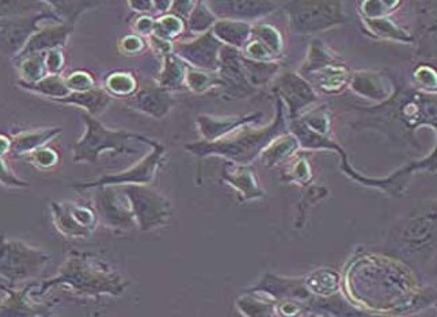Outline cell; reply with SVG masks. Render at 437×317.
Returning <instances> with one entry per match:
<instances>
[{
	"instance_id": "7",
	"label": "cell",
	"mask_w": 437,
	"mask_h": 317,
	"mask_svg": "<svg viewBox=\"0 0 437 317\" xmlns=\"http://www.w3.org/2000/svg\"><path fill=\"white\" fill-rule=\"evenodd\" d=\"M51 209L56 228L69 237H87L95 230L97 216L83 205L72 202H52Z\"/></svg>"
},
{
	"instance_id": "37",
	"label": "cell",
	"mask_w": 437,
	"mask_h": 317,
	"mask_svg": "<svg viewBox=\"0 0 437 317\" xmlns=\"http://www.w3.org/2000/svg\"><path fill=\"white\" fill-rule=\"evenodd\" d=\"M154 26H155V23L151 21V20H148L147 17L146 18L139 20L137 24H136L137 30H139V31H142V33H147V31H149V30H154Z\"/></svg>"
},
{
	"instance_id": "10",
	"label": "cell",
	"mask_w": 437,
	"mask_h": 317,
	"mask_svg": "<svg viewBox=\"0 0 437 317\" xmlns=\"http://www.w3.org/2000/svg\"><path fill=\"white\" fill-rule=\"evenodd\" d=\"M71 31H72V24L69 23L41 29L39 33H36L30 38L29 43H26L21 53H18L17 62L34 53H46L53 49H60V46L67 41Z\"/></svg>"
},
{
	"instance_id": "16",
	"label": "cell",
	"mask_w": 437,
	"mask_h": 317,
	"mask_svg": "<svg viewBox=\"0 0 437 317\" xmlns=\"http://www.w3.org/2000/svg\"><path fill=\"white\" fill-rule=\"evenodd\" d=\"M283 95L287 99L292 108H299L304 104H307L311 98V91L302 82L299 78L293 75H287L281 82Z\"/></svg>"
},
{
	"instance_id": "5",
	"label": "cell",
	"mask_w": 437,
	"mask_h": 317,
	"mask_svg": "<svg viewBox=\"0 0 437 317\" xmlns=\"http://www.w3.org/2000/svg\"><path fill=\"white\" fill-rule=\"evenodd\" d=\"M128 194L135 218L143 231L162 225L171 214V205L165 197L137 185H121Z\"/></svg>"
},
{
	"instance_id": "6",
	"label": "cell",
	"mask_w": 437,
	"mask_h": 317,
	"mask_svg": "<svg viewBox=\"0 0 437 317\" xmlns=\"http://www.w3.org/2000/svg\"><path fill=\"white\" fill-rule=\"evenodd\" d=\"M95 195V208L106 225L126 230L133 225L132 202L121 185L101 186Z\"/></svg>"
},
{
	"instance_id": "17",
	"label": "cell",
	"mask_w": 437,
	"mask_h": 317,
	"mask_svg": "<svg viewBox=\"0 0 437 317\" xmlns=\"http://www.w3.org/2000/svg\"><path fill=\"white\" fill-rule=\"evenodd\" d=\"M21 68L22 76L25 83H37L46 78L48 68H46V53H34L22 60H18Z\"/></svg>"
},
{
	"instance_id": "19",
	"label": "cell",
	"mask_w": 437,
	"mask_h": 317,
	"mask_svg": "<svg viewBox=\"0 0 437 317\" xmlns=\"http://www.w3.org/2000/svg\"><path fill=\"white\" fill-rule=\"evenodd\" d=\"M215 33L226 43L242 46L249 36L250 27L239 22H220L215 26Z\"/></svg>"
},
{
	"instance_id": "12",
	"label": "cell",
	"mask_w": 437,
	"mask_h": 317,
	"mask_svg": "<svg viewBox=\"0 0 437 317\" xmlns=\"http://www.w3.org/2000/svg\"><path fill=\"white\" fill-rule=\"evenodd\" d=\"M110 95H107L102 90L93 88L90 91L83 92H71L68 97L62 99H55V102L67 104V105H76L83 107L86 111H88L90 115H98L102 113L107 106L110 105Z\"/></svg>"
},
{
	"instance_id": "31",
	"label": "cell",
	"mask_w": 437,
	"mask_h": 317,
	"mask_svg": "<svg viewBox=\"0 0 437 317\" xmlns=\"http://www.w3.org/2000/svg\"><path fill=\"white\" fill-rule=\"evenodd\" d=\"M242 309L246 315H253V316H267V315H271V307H269L268 304H262V302H258L253 298H248V300H243L242 301Z\"/></svg>"
},
{
	"instance_id": "23",
	"label": "cell",
	"mask_w": 437,
	"mask_h": 317,
	"mask_svg": "<svg viewBox=\"0 0 437 317\" xmlns=\"http://www.w3.org/2000/svg\"><path fill=\"white\" fill-rule=\"evenodd\" d=\"M229 181L238 190L245 192L248 197L261 195V191L257 188L253 174H250L249 171H245V169L241 171V169H238V171L229 175Z\"/></svg>"
},
{
	"instance_id": "22",
	"label": "cell",
	"mask_w": 437,
	"mask_h": 317,
	"mask_svg": "<svg viewBox=\"0 0 437 317\" xmlns=\"http://www.w3.org/2000/svg\"><path fill=\"white\" fill-rule=\"evenodd\" d=\"M249 120V118H248ZM248 120H226V121H213L209 118H200L201 132L208 140H215L224 133L229 132L231 129H235L239 124L246 122Z\"/></svg>"
},
{
	"instance_id": "20",
	"label": "cell",
	"mask_w": 437,
	"mask_h": 317,
	"mask_svg": "<svg viewBox=\"0 0 437 317\" xmlns=\"http://www.w3.org/2000/svg\"><path fill=\"white\" fill-rule=\"evenodd\" d=\"M231 14L236 17H257L269 13L274 6L267 1H229L224 3Z\"/></svg>"
},
{
	"instance_id": "35",
	"label": "cell",
	"mask_w": 437,
	"mask_h": 317,
	"mask_svg": "<svg viewBox=\"0 0 437 317\" xmlns=\"http://www.w3.org/2000/svg\"><path fill=\"white\" fill-rule=\"evenodd\" d=\"M209 79L203 75V73H199V72H193L187 76V83L190 85V87L194 90V91H201L207 87Z\"/></svg>"
},
{
	"instance_id": "15",
	"label": "cell",
	"mask_w": 437,
	"mask_h": 317,
	"mask_svg": "<svg viewBox=\"0 0 437 317\" xmlns=\"http://www.w3.org/2000/svg\"><path fill=\"white\" fill-rule=\"evenodd\" d=\"M58 133H60V129H46V130L32 132V133L17 136L13 140L11 150L17 155L34 152V150L41 148L45 143H48L51 139H53Z\"/></svg>"
},
{
	"instance_id": "8",
	"label": "cell",
	"mask_w": 437,
	"mask_h": 317,
	"mask_svg": "<svg viewBox=\"0 0 437 317\" xmlns=\"http://www.w3.org/2000/svg\"><path fill=\"white\" fill-rule=\"evenodd\" d=\"M163 152L162 147L155 149L144 162L140 164L135 166L129 171H125L123 174H116V175H105L102 178L97 179L95 182L90 183H76L75 188L86 190V189H94V188H101V186H109V185H135V183H147L152 179L155 169L158 167L161 155Z\"/></svg>"
},
{
	"instance_id": "1",
	"label": "cell",
	"mask_w": 437,
	"mask_h": 317,
	"mask_svg": "<svg viewBox=\"0 0 437 317\" xmlns=\"http://www.w3.org/2000/svg\"><path fill=\"white\" fill-rule=\"evenodd\" d=\"M55 278L56 279L46 282L43 288L53 283H67L76 292L87 295H120L124 290L120 275L113 274L107 267L90 259L87 255L71 258Z\"/></svg>"
},
{
	"instance_id": "24",
	"label": "cell",
	"mask_w": 437,
	"mask_h": 317,
	"mask_svg": "<svg viewBox=\"0 0 437 317\" xmlns=\"http://www.w3.org/2000/svg\"><path fill=\"white\" fill-rule=\"evenodd\" d=\"M106 87L116 95H129L135 90V80L126 73H113L107 78Z\"/></svg>"
},
{
	"instance_id": "14",
	"label": "cell",
	"mask_w": 437,
	"mask_h": 317,
	"mask_svg": "<svg viewBox=\"0 0 437 317\" xmlns=\"http://www.w3.org/2000/svg\"><path fill=\"white\" fill-rule=\"evenodd\" d=\"M171 104L173 102H171V99L166 92L154 91V90L142 91L130 101V106L136 107L140 111H144L152 117L154 115L155 117L165 115Z\"/></svg>"
},
{
	"instance_id": "33",
	"label": "cell",
	"mask_w": 437,
	"mask_h": 317,
	"mask_svg": "<svg viewBox=\"0 0 437 317\" xmlns=\"http://www.w3.org/2000/svg\"><path fill=\"white\" fill-rule=\"evenodd\" d=\"M62 64H64V57H62L60 49H53V50L46 52V68L49 73L56 75L62 69Z\"/></svg>"
},
{
	"instance_id": "13",
	"label": "cell",
	"mask_w": 437,
	"mask_h": 317,
	"mask_svg": "<svg viewBox=\"0 0 437 317\" xmlns=\"http://www.w3.org/2000/svg\"><path fill=\"white\" fill-rule=\"evenodd\" d=\"M219 48L220 43L215 41L209 34H207L203 38L197 40L196 43L184 46V50L181 53L189 60H191V63L206 68H213L219 64L217 63Z\"/></svg>"
},
{
	"instance_id": "21",
	"label": "cell",
	"mask_w": 437,
	"mask_h": 317,
	"mask_svg": "<svg viewBox=\"0 0 437 317\" xmlns=\"http://www.w3.org/2000/svg\"><path fill=\"white\" fill-rule=\"evenodd\" d=\"M53 8L58 11L59 17H62L65 23L72 24L83 11L91 6H97V1H51Z\"/></svg>"
},
{
	"instance_id": "18",
	"label": "cell",
	"mask_w": 437,
	"mask_h": 317,
	"mask_svg": "<svg viewBox=\"0 0 437 317\" xmlns=\"http://www.w3.org/2000/svg\"><path fill=\"white\" fill-rule=\"evenodd\" d=\"M21 85L25 87V88H27V90L41 92L43 95L55 97V99H62V98H65V97H68L71 94V90L68 88L67 82L62 80V78L58 76V75L46 76L40 82L33 83V85L21 82Z\"/></svg>"
},
{
	"instance_id": "27",
	"label": "cell",
	"mask_w": 437,
	"mask_h": 317,
	"mask_svg": "<svg viewBox=\"0 0 437 317\" xmlns=\"http://www.w3.org/2000/svg\"><path fill=\"white\" fill-rule=\"evenodd\" d=\"M258 36V41L264 43L271 52H278L281 48V41L276 30L269 26H261L254 31Z\"/></svg>"
},
{
	"instance_id": "2",
	"label": "cell",
	"mask_w": 437,
	"mask_h": 317,
	"mask_svg": "<svg viewBox=\"0 0 437 317\" xmlns=\"http://www.w3.org/2000/svg\"><path fill=\"white\" fill-rule=\"evenodd\" d=\"M86 124V134L74 149V162L75 163H94L104 150H114L119 153H130L136 149L130 147V143L144 141L142 136H136L121 130H109L97 121L93 115L82 114Z\"/></svg>"
},
{
	"instance_id": "25",
	"label": "cell",
	"mask_w": 437,
	"mask_h": 317,
	"mask_svg": "<svg viewBox=\"0 0 437 317\" xmlns=\"http://www.w3.org/2000/svg\"><path fill=\"white\" fill-rule=\"evenodd\" d=\"M296 147V141L291 139V137H287V139H281L278 140L271 148L268 149L264 156L267 160H269L271 164H274L276 162L281 160L283 157H285L292 149Z\"/></svg>"
},
{
	"instance_id": "9",
	"label": "cell",
	"mask_w": 437,
	"mask_h": 317,
	"mask_svg": "<svg viewBox=\"0 0 437 317\" xmlns=\"http://www.w3.org/2000/svg\"><path fill=\"white\" fill-rule=\"evenodd\" d=\"M53 14L42 13L40 15H36L33 18H20L1 22V45L4 52H20L26 46V43L30 41V38L39 33L41 29L39 27V23L45 18H51Z\"/></svg>"
},
{
	"instance_id": "38",
	"label": "cell",
	"mask_w": 437,
	"mask_h": 317,
	"mask_svg": "<svg viewBox=\"0 0 437 317\" xmlns=\"http://www.w3.org/2000/svg\"><path fill=\"white\" fill-rule=\"evenodd\" d=\"M11 146H13V140L7 139V136H1L0 139V150H1V155H4L6 152L11 150Z\"/></svg>"
},
{
	"instance_id": "11",
	"label": "cell",
	"mask_w": 437,
	"mask_h": 317,
	"mask_svg": "<svg viewBox=\"0 0 437 317\" xmlns=\"http://www.w3.org/2000/svg\"><path fill=\"white\" fill-rule=\"evenodd\" d=\"M328 4H312L311 7H293L291 8V20L293 27L302 31L319 30L321 27L333 21L334 15H328Z\"/></svg>"
},
{
	"instance_id": "29",
	"label": "cell",
	"mask_w": 437,
	"mask_h": 317,
	"mask_svg": "<svg viewBox=\"0 0 437 317\" xmlns=\"http://www.w3.org/2000/svg\"><path fill=\"white\" fill-rule=\"evenodd\" d=\"M156 34H159L162 38L167 40L168 36H173V34H177L181 29H182V23L178 20V18H174V17H167L165 20H162L161 22H158L155 26H154Z\"/></svg>"
},
{
	"instance_id": "30",
	"label": "cell",
	"mask_w": 437,
	"mask_h": 317,
	"mask_svg": "<svg viewBox=\"0 0 437 317\" xmlns=\"http://www.w3.org/2000/svg\"><path fill=\"white\" fill-rule=\"evenodd\" d=\"M212 21L213 18L209 15L208 10L200 6L199 8H196V11L193 13L190 18V27L194 31H201V30H206V27L209 26Z\"/></svg>"
},
{
	"instance_id": "32",
	"label": "cell",
	"mask_w": 437,
	"mask_h": 317,
	"mask_svg": "<svg viewBox=\"0 0 437 317\" xmlns=\"http://www.w3.org/2000/svg\"><path fill=\"white\" fill-rule=\"evenodd\" d=\"M32 157L40 167H43V169H49L58 163V153L49 148H40L34 150Z\"/></svg>"
},
{
	"instance_id": "34",
	"label": "cell",
	"mask_w": 437,
	"mask_h": 317,
	"mask_svg": "<svg viewBox=\"0 0 437 317\" xmlns=\"http://www.w3.org/2000/svg\"><path fill=\"white\" fill-rule=\"evenodd\" d=\"M1 183L6 186H14V188L27 186V183L22 182L18 178H15L13 174H10V171L7 169L4 162H1Z\"/></svg>"
},
{
	"instance_id": "28",
	"label": "cell",
	"mask_w": 437,
	"mask_h": 317,
	"mask_svg": "<svg viewBox=\"0 0 437 317\" xmlns=\"http://www.w3.org/2000/svg\"><path fill=\"white\" fill-rule=\"evenodd\" d=\"M65 82H67L68 88L71 90V92H83V91H90L94 88L91 76L84 72L72 73L68 79H65Z\"/></svg>"
},
{
	"instance_id": "26",
	"label": "cell",
	"mask_w": 437,
	"mask_h": 317,
	"mask_svg": "<svg viewBox=\"0 0 437 317\" xmlns=\"http://www.w3.org/2000/svg\"><path fill=\"white\" fill-rule=\"evenodd\" d=\"M184 78V66L174 57L167 59V65L162 76V85H180Z\"/></svg>"
},
{
	"instance_id": "3",
	"label": "cell",
	"mask_w": 437,
	"mask_h": 317,
	"mask_svg": "<svg viewBox=\"0 0 437 317\" xmlns=\"http://www.w3.org/2000/svg\"><path fill=\"white\" fill-rule=\"evenodd\" d=\"M49 256L20 240H4L1 246V275L10 282L34 278L43 269Z\"/></svg>"
},
{
	"instance_id": "4",
	"label": "cell",
	"mask_w": 437,
	"mask_h": 317,
	"mask_svg": "<svg viewBox=\"0 0 437 317\" xmlns=\"http://www.w3.org/2000/svg\"><path fill=\"white\" fill-rule=\"evenodd\" d=\"M283 127L281 117H278L277 122L271 127L260 132H245L238 134L236 137H229L215 144H196L194 148L189 147L190 150H194L199 155H204L208 152H215L220 155H226L235 160H249L254 157L262 147H265L271 140L274 134L280 132Z\"/></svg>"
},
{
	"instance_id": "36",
	"label": "cell",
	"mask_w": 437,
	"mask_h": 317,
	"mask_svg": "<svg viewBox=\"0 0 437 317\" xmlns=\"http://www.w3.org/2000/svg\"><path fill=\"white\" fill-rule=\"evenodd\" d=\"M123 46H124L125 50H128V52H137L142 48V43L136 37H128V38H125Z\"/></svg>"
}]
</instances>
